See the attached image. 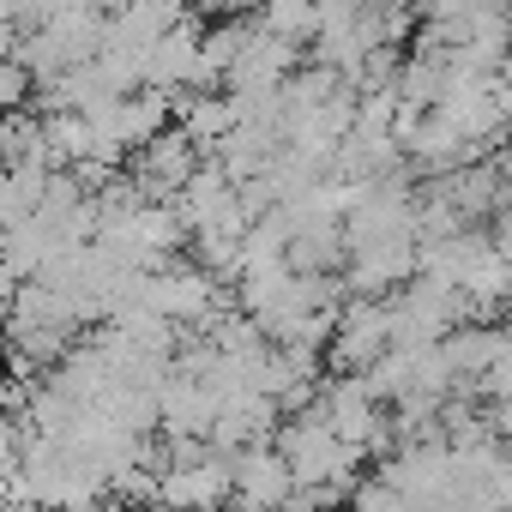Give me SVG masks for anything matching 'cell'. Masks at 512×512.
<instances>
[{"label": "cell", "mask_w": 512, "mask_h": 512, "mask_svg": "<svg viewBox=\"0 0 512 512\" xmlns=\"http://www.w3.org/2000/svg\"><path fill=\"white\" fill-rule=\"evenodd\" d=\"M0 169H7V163H0Z\"/></svg>", "instance_id": "cell-10"}, {"label": "cell", "mask_w": 512, "mask_h": 512, "mask_svg": "<svg viewBox=\"0 0 512 512\" xmlns=\"http://www.w3.org/2000/svg\"><path fill=\"white\" fill-rule=\"evenodd\" d=\"M290 494V464L272 440H247L229 452V500L241 506H284Z\"/></svg>", "instance_id": "cell-1"}, {"label": "cell", "mask_w": 512, "mask_h": 512, "mask_svg": "<svg viewBox=\"0 0 512 512\" xmlns=\"http://www.w3.org/2000/svg\"><path fill=\"white\" fill-rule=\"evenodd\" d=\"M43 25L55 31V43H61L67 67H73V61H91V55L103 49V13H97V7H85V0H73V7H55Z\"/></svg>", "instance_id": "cell-4"}, {"label": "cell", "mask_w": 512, "mask_h": 512, "mask_svg": "<svg viewBox=\"0 0 512 512\" xmlns=\"http://www.w3.org/2000/svg\"><path fill=\"white\" fill-rule=\"evenodd\" d=\"M25 103H31V73L13 55H0V109H25Z\"/></svg>", "instance_id": "cell-7"}, {"label": "cell", "mask_w": 512, "mask_h": 512, "mask_svg": "<svg viewBox=\"0 0 512 512\" xmlns=\"http://www.w3.org/2000/svg\"><path fill=\"white\" fill-rule=\"evenodd\" d=\"M253 19H260L266 31H278V37H290V43H314V0H260V7H253Z\"/></svg>", "instance_id": "cell-5"}, {"label": "cell", "mask_w": 512, "mask_h": 512, "mask_svg": "<svg viewBox=\"0 0 512 512\" xmlns=\"http://www.w3.org/2000/svg\"><path fill=\"white\" fill-rule=\"evenodd\" d=\"M350 500H356L362 512H410V500H404L386 476H374V482H350Z\"/></svg>", "instance_id": "cell-6"}, {"label": "cell", "mask_w": 512, "mask_h": 512, "mask_svg": "<svg viewBox=\"0 0 512 512\" xmlns=\"http://www.w3.org/2000/svg\"><path fill=\"white\" fill-rule=\"evenodd\" d=\"M13 37H19V25H13V19H0V55L13 49Z\"/></svg>", "instance_id": "cell-8"}, {"label": "cell", "mask_w": 512, "mask_h": 512, "mask_svg": "<svg viewBox=\"0 0 512 512\" xmlns=\"http://www.w3.org/2000/svg\"><path fill=\"white\" fill-rule=\"evenodd\" d=\"M199 61V19L187 13L181 25H169L157 43H145L139 49V85H157V91H169V85H181L187 79V67Z\"/></svg>", "instance_id": "cell-3"}, {"label": "cell", "mask_w": 512, "mask_h": 512, "mask_svg": "<svg viewBox=\"0 0 512 512\" xmlns=\"http://www.w3.org/2000/svg\"><path fill=\"white\" fill-rule=\"evenodd\" d=\"M181 19H187V0H115V7L103 13V43L145 49L169 25H181Z\"/></svg>", "instance_id": "cell-2"}, {"label": "cell", "mask_w": 512, "mask_h": 512, "mask_svg": "<svg viewBox=\"0 0 512 512\" xmlns=\"http://www.w3.org/2000/svg\"><path fill=\"white\" fill-rule=\"evenodd\" d=\"M85 7H97V13H109V7H115V0H85Z\"/></svg>", "instance_id": "cell-9"}]
</instances>
